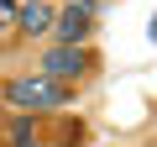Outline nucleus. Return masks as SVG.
I'll return each mask as SVG.
<instances>
[{"instance_id":"4","label":"nucleus","mask_w":157,"mask_h":147,"mask_svg":"<svg viewBox=\"0 0 157 147\" xmlns=\"http://www.w3.org/2000/svg\"><path fill=\"white\" fill-rule=\"evenodd\" d=\"M58 16H52V6H47V0H26V6L16 11V26L26 32V37H37V32H47Z\"/></svg>"},{"instance_id":"5","label":"nucleus","mask_w":157,"mask_h":147,"mask_svg":"<svg viewBox=\"0 0 157 147\" xmlns=\"http://www.w3.org/2000/svg\"><path fill=\"white\" fill-rule=\"evenodd\" d=\"M11 147H37V116L11 121Z\"/></svg>"},{"instance_id":"1","label":"nucleus","mask_w":157,"mask_h":147,"mask_svg":"<svg viewBox=\"0 0 157 147\" xmlns=\"http://www.w3.org/2000/svg\"><path fill=\"white\" fill-rule=\"evenodd\" d=\"M6 100L37 116V110H58V105H68V100H73V84L52 79V74H37V79H11V84H6Z\"/></svg>"},{"instance_id":"6","label":"nucleus","mask_w":157,"mask_h":147,"mask_svg":"<svg viewBox=\"0 0 157 147\" xmlns=\"http://www.w3.org/2000/svg\"><path fill=\"white\" fill-rule=\"evenodd\" d=\"M16 11H21L16 0H0V26H16Z\"/></svg>"},{"instance_id":"3","label":"nucleus","mask_w":157,"mask_h":147,"mask_svg":"<svg viewBox=\"0 0 157 147\" xmlns=\"http://www.w3.org/2000/svg\"><path fill=\"white\" fill-rule=\"evenodd\" d=\"M89 26H94V16H89V11H73V6H68L58 21H52L58 42H84V37H89Z\"/></svg>"},{"instance_id":"2","label":"nucleus","mask_w":157,"mask_h":147,"mask_svg":"<svg viewBox=\"0 0 157 147\" xmlns=\"http://www.w3.org/2000/svg\"><path fill=\"white\" fill-rule=\"evenodd\" d=\"M89 68H94V58H89L84 42H58V47H47V58H42V74H52V79H63V84H78Z\"/></svg>"},{"instance_id":"7","label":"nucleus","mask_w":157,"mask_h":147,"mask_svg":"<svg viewBox=\"0 0 157 147\" xmlns=\"http://www.w3.org/2000/svg\"><path fill=\"white\" fill-rule=\"evenodd\" d=\"M68 6H73V11H89V16H94V6H100V0H68Z\"/></svg>"}]
</instances>
